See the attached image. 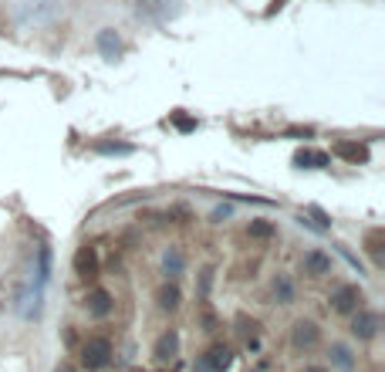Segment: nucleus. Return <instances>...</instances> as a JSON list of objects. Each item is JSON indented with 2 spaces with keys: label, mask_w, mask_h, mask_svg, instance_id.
I'll return each mask as SVG.
<instances>
[{
  "label": "nucleus",
  "mask_w": 385,
  "mask_h": 372,
  "mask_svg": "<svg viewBox=\"0 0 385 372\" xmlns=\"http://www.w3.org/2000/svg\"><path fill=\"white\" fill-rule=\"evenodd\" d=\"M305 372H324V369H318V366H311V369H305Z\"/></svg>",
  "instance_id": "22"
},
{
  "label": "nucleus",
  "mask_w": 385,
  "mask_h": 372,
  "mask_svg": "<svg viewBox=\"0 0 385 372\" xmlns=\"http://www.w3.org/2000/svg\"><path fill=\"white\" fill-rule=\"evenodd\" d=\"M318 335H321V331H318V325H314V322H308V318H301V322L294 325V331H291V342H294L298 349H311V345L318 342Z\"/></svg>",
  "instance_id": "7"
},
{
  "label": "nucleus",
  "mask_w": 385,
  "mask_h": 372,
  "mask_svg": "<svg viewBox=\"0 0 385 372\" xmlns=\"http://www.w3.org/2000/svg\"><path fill=\"white\" fill-rule=\"evenodd\" d=\"M331 362H335V366H342V369H351V366H355V362H351L348 345H331Z\"/></svg>",
  "instance_id": "14"
},
{
  "label": "nucleus",
  "mask_w": 385,
  "mask_h": 372,
  "mask_svg": "<svg viewBox=\"0 0 385 372\" xmlns=\"http://www.w3.org/2000/svg\"><path fill=\"white\" fill-rule=\"evenodd\" d=\"M274 234H277V227L267 223V220H254V223H250V237H257V241H267Z\"/></svg>",
  "instance_id": "13"
},
{
  "label": "nucleus",
  "mask_w": 385,
  "mask_h": 372,
  "mask_svg": "<svg viewBox=\"0 0 385 372\" xmlns=\"http://www.w3.org/2000/svg\"><path fill=\"white\" fill-rule=\"evenodd\" d=\"M81 362L91 372L105 369V366L112 362V342H109V338H88V342L81 345Z\"/></svg>",
  "instance_id": "1"
},
{
  "label": "nucleus",
  "mask_w": 385,
  "mask_h": 372,
  "mask_svg": "<svg viewBox=\"0 0 385 372\" xmlns=\"http://www.w3.org/2000/svg\"><path fill=\"white\" fill-rule=\"evenodd\" d=\"M75 271L85 278V281L98 274V254H95V248H88V244H85V248L78 250L75 254Z\"/></svg>",
  "instance_id": "6"
},
{
  "label": "nucleus",
  "mask_w": 385,
  "mask_h": 372,
  "mask_svg": "<svg viewBox=\"0 0 385 372\" xmlns=\"http://www.w3.org/2000/svg\"><path fill=\"white\" fill-rule=\"evenodd\" d=\"M176 125H179V129H192V119H186V116H176Z\"/></svg>",
  "instance_id": "20"
},
{
  "label": "nucleus",
  "mask_w": 385,
  "mask_h": 372,
  "mask_svg": "<svg viewBox=\"0 0 385 372\" xmlns=\"http://www.w3.org/2000/svg\"><path fill=\"white\" fill-rule=\"evenodd\" d=\"M85 308H88V315H91V318H105V315L112 311V294H109V291H102V288L88 291Z\"/></svg>",
  "instance_id": "4"
},
{
  "label": "nucleus",
  "mask_w": 385,
  "mask_h": 372,
  "mask_svg": "<svg viewBox=\"0 0 385 372\" xmlns=\"http://www.w3.org/2000/svg\"><path fill=\"white\" fill-rule=\"evenodd\" d=\"M375 331H379V315L375 311H358L355 315V322H351V335L355 338H375Z\"/></svg>",
  "instance_id": "5"
},
{
  "label": "nucleus",
  "mask_w": 385,
  "mask_h": 372,
  "mask_svg": "<svg viewBox=\"0 0 385 372\" xmlns=\"http://www.w3.org/2000/svg\"><path fill=\"white\" fill-rule=\"evenodd\" d=\"M294 166H301V169H321V166H328V153L301 149V153H294Z\"/></svg>",
  "instance_id": "10"
},
{
  "label": "nucleus",
  "mask_w": 385,
  "mask_h": 372,
  "mask_svg": "<svg viewBox=\"0 0 385 372\" xmlns=\"http://www.w3.org/2000/svg\"><path fill=\"white\" fill-rule=\"evenodd\" d=\"M102 153H132V146H98Z\"/></svg>",
  "instance_id": "19"
},
{
  "label": "nucleus",
  "mask_w": 385,
  "mask_h": 372,
  "mask_svg": "<svg viewBox=\"0 0 385 372\" xmlns=\"http://www.w3.org/2000/svg\"><path fill=\"white\" fill-rule=\"evenodd\" d=\"M335 153H338L342 160H348V163H368V149L358 146V142H338Z\"/></svg>",
  "instance_id": "9"
},
{
  "label": "nucleus",
  "mask_w": 385,
  "mask_h": 372,
  "mask_svg": "<svg viewBox=\"0 0 385 372\" xmlns=\"http://www.w3.org/2000/svg\"><path fill=\"white\" fill-rule=\"evenodd\" d=\"M358 301H362V288L358 285H342V288H335V294H331V308L335 311H355Z\"/></svg>",
  "instance_id": "3"
},
{
  "label": "nucleus",
  "mask_w": 385,
  "mask_h": 372,
  "mask_svg": "<svg viewBox=\"0 0 385 372\" xmlns=\"http://www.w3.org/2000/svg\"><path fill=\"white\" fill-rule=\"evenodd\" d=\"M230 362H233L230 349H227V345H213V349L196 362V372H223V369H230Z\"/></svg>",
  "instance_id": "2"
},
{
  "label": "nucleus",
  "mask_w": 385,
  "mask_h": 372,
  "mask_svg": "<svg viewBox=\"0 0 385 372\" xmlns=\"http://www.w3.org/2000/svg\"><path fill=\"white\" fill-rule=\"evenodd\" d=\"M274 291H277V294H280L284 301L291 298V285H287V281H277V285H274Z\"/></svg>",
  "instance_id": "18"
},
{
  "label": "nucleus",
  "mask_w": 385,
  "mask_h": 372,
  "mask_svg": "<svg viewBox=\"0 0 385 372\" xmlns=\"http://www.w3.org/2000/svg\"><path fill=\"white\" fill-rule=\"evenodd\" d=\"M162 264H166V271H169V274H179V271H183V254H179V250H169Z\"/></svg>",
  "instance_id": "17"
},
{
  "label": "nucleus",
  "mask_w": 385,
  "mask_h": 372,
  "mask_svg": "<svg viewBox=\"0 0 385 372\" xmlns=\"http://www.w3.org/2000/svg\"><path fill=\"white\" fill-rule=\"evenodd\" d=\"M328 267H331V261H328V254H321V250H311L308 257H305V271H308L311 278L328 274Z\"/></svg>",
  "instance_id": "11"
},
{
  "label": "nucleus",
  "mask_w": 385,
  "mask_h": 372,
  "mask_svg": "<svg viewBox=\"0 0 385 372\" xmlns=\"http://www.w3.org/2000/svg\"><path fill=\"white\" fill-rule=\"evenodd\" d=\"M368 254L375 257V264H382V230H368Z\"/></svg>",
  "instance_id": "16"
},
{
  "label": "nucleus",
  "mask_w": 385,
  "mask_h": 372,
  "mask_svg": "<svg viewBox=\"0 0 385 372\" xmlns=\"http://www.w3.org/2000/svg\"><path fill=\"white\" fill-rule=\"evenodd\" d=\"M98 47H102L109 58H116L118 54V38L112 34V31H102V34H98Z\"/></svg>",
  "instance_id": "15"
},
{
  "label": "nucleus",
  "mask_w": 385,
  "mask_h": 372,
  "mask_svg": "<svg viewBox=\"0 0 385 372\" xmlns=\"http://www.w3.org/2000/svg\"><path fill=\"white\" fill-rule=\"evenodd\" d=\"M176 352H179V335H176V331L159 335V342H155V359H159V362H169V359H176Z\"/></svg>",
  "instance_id": "8"
},
{
  "label": "nucleus",
  "mask_w": 385,
  "mask_h": 372,
  "mask_svg": "<svg viewBox=\"0 0 385 372\" xmlns=\"http://www.w3.org/2000/svg\"><path fill=\"white\" fill-rule=\"evenodd\" d=\"M155 298H159V308H162V311H176L183 294H179V288H176V285H162Z\"/></svg>",
  "instance_id": "12"
},
{
  "label": "nucleus",
  "mask_w": 385,
  "mask_h": 372,
  "mask_svg": "<svg viewBox=\"0 0 385 372\" xmlns=\"http://www.w3.org/2000/svg\"><path fill=\"white\" fill-rule=\"evenodd\" d=\"M54 372H75V369H72L68 362H61V366H58V369H54Z\"/></svg>",
  "instance_id": "21"
}]
</instances>
